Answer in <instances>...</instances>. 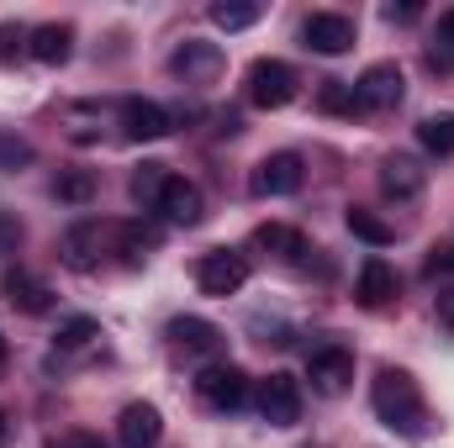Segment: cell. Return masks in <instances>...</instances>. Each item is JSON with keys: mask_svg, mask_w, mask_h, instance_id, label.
<instances>
[{"mask_svg": "<svg viewBox=\"0 0 454 448\" xmlns=\"http://www.w3.org/2000/svg\"><path fill=\"white\" fill-rule=\"evenodd\" d=\"M0 444H5V412H0Z\"/></svg>", "mask_w": 454, "mask_h": 448, "instance_id": "38", "label": "cell"}, {"mask_svg": "<svg viewBox=\"0 0 454 448\" xmlns=\"http://www.w3.org/2000/svg\"><path fill=\"white\" fill-rule=\"evenodd\" d=\"M317 106H323V112H333V116H364L359 96H354V85H339V80H328V85H323Z\"/></svg>", "mask_w": 454, "mask_h": 448, "instance_id": "27", "label": "cell"}, {"mask_svg": "<svg viewBox=\"0 0 454 448\" xmlns=\"http://www.w3.org/2000/svg\"><path fill=\"white\" fill-rule=\"evenodd\" d=\"M259 412L270 428H296L301 422V385L291 375H270L259 385Z\"/></svg>", "mask_w": 454, "mask_h": 448, "instance_id": "10", "label": "cell"}, {"mask_svg": "<svg viewBox=\"0 0 454 448\" xmlns=\"http://www.w3.org/2000/svg\"><path fill=\"white\" fill-rule=\"evenodd\" d=\"M27 37H32V32H21V27H0V58H16V53L27 48Z\"/></svg>", "mask_w": 454, "mask_h": 448, "instance_id": "32", "label": "cell"}, {"mask_svg": "<svg viewBox=\"0 0 454 448\" xmlns=\"http://www.w3.org/2000/svg\"><path fill=\"white\" fill-rule=\"evenodd\" d=\"M21 248V222L11 212H0V253H16Z\"/></svg>", "mask_w": 454, "mask_h": 448, "instance_id": "31", "label": "cell"}, {"mask_svg": "<svg viewBox=\"0 0 454 448\" xmlns=\"http://www.w3.org/2000/svg\"><path fill=\"white\" fill-rule=\"evenodd\" d=\"M439 322L454 333V285H450V290H439Z\"/></svg>", "mask_w": 454, "mask_h": 448, "instance_id": "35", "label": "cell"}, {"mask_svg": "<svg viewBox=\"0 0 454 448\" xmlns=\"http://www.w3.org/2000/svg\"><path fill=\"white\" fill-rule=\"evenodd\" d=\"M196 285H201V296H238L243 285H248V259L243 253H232V248H212V253H201L196 259Z\"/></svg>", "mask_w": 454, "mask_h": 448, "instance_id": "3", "label": "cell"}, {"mask_svg": "<svg viewBox=\"0 0 454 448\" xmlns=\"http://www.w3.org/2000/svg\"><path fill=\"white\" fill-rule=\"evenodd\" d=\"M307 380H312L317 396H343L348 380H354V353L348 348H317L307 359Z\"/></svg>", "mask_w": 454, "mask_h": 448, "instance_id": "13", "label": "cell"}, {"mask_svg": "<svg viewBox=\"0 0 454 448\" xmlns=\"http://www.w3.org/2000/svg\"><path fill=\"white\" fill-rule=\"evenodd\" d=\"M196 396L212 406V412H238L248 401V375L238 364H207L196 375Z\"/></svg>", "mask_w": 454, "mask_h": 448, "instance_id": "5", "label": "cell"}, {"mask_svg": "<svg viewBox=\"0 0 454 448\" xmlns=\"http://www.w3.org/2000/svg\"><path fill=\"white\" fill-rule=\"evenodd\" d=\"M112 243H116V253L127 259V264H143L153 248H159V227H143V222H121L112 232Z\"/></svg>", "mask_w": 454, "mask_h": 448, "instance_id": "21", "label": "cell"}, {"mask_svg": "<svg viewBox=\"0 0 454 448\" xmlns=\"http://www.w3.org/2000/svg\"><path fill=\"white\" fill-rule=\"evenodd\" d=\"M296 90H301V80H296L291 64H280V58H254L248 64V101L259 112H286L296 101Z\"/></svg>", "mask_w": 454, "mask_h": 448, "instance_id": "2", "label": "cell"}, {"mask_svg": "<svg viewBox=\"0 0 454 448\" xmlns=\"http://www.w3.org/2000/svg\"><path fill=\"white\" fill-rule=\"evenodd\" d=\"M248 243H254L259 253H275V259H301V253H307V237L286 222H259Z\"/></svg>", "mask_w": 454, "mask_h": 448, "instance_id": "20", "label": "cell"}, {"mask_svg": "<svg viewBox=\"0 0 454 448\" xmlns=\"http://www.w3.org/2000/svg\"><path fill=\"white\" fill-rule=\"evenodd\" d=\"M370 406L402 438H423L428 433V401H423V390H418V380L407 369H380L375 385H370Z\"/></svg>", "mask_w": 454, "mask_h": 448, "instance_id": "1", "label": "cell"}, {"mask_svg": "<svg viewBox=\"0 0 454 448\" xmlns=\"http://www.w3.org/2000/svg\"><path fill=\"white\" fill-rule=\"evenodd\" d=\"M5 359H11V343H5V333H0V369H5Z\"/></svg>", "mask_w": 454, "mask_h": 448, "instance_id": "37", "label": "cell"}, {"mask_svg": "<svg viewBox=\"0 0 454 448\" xmlns=\"http://www.w3.org/2000/svg\"><path fill=\"white\" fill-rule=\"evenodd\" d=\"M428 274H454V243H444V248L428 253Z\"/></svg>", "mask_w": 454, "mask_h": 448, "instance_id": "34", "label": "cell"}, {"mask_svg": "<svg viewBox=\"0 0 454 448\" xmlns=\"http://www.w3.org/2000/svg\"><path fill=\"white\" fill-rule=\"evenodd\" d=\"M423 5H386V21H418Z\"/></svg>", "mask_w": 454, "mask_h": 448, "instance_id": "36", "label": "cell"}, {"mask_svg": "<svg viewBox=\"0 0 454 448\" xmlns=\"http://www.w3.org/2000/svg\"><path fill=\"white\" fill-rule=\"evenodd\" d=\"M27 53H32L37 64H48V69L69 64V53H74V27H69V21H43V27H32Z\"/></svg>", "mask_w": 454, "mask_h": 448, "instance_id": "18", "label": "cell"}, {"mask_svg": "<svg viewBox=\"0 0 454 448\" xmlns=\"http://www.w3.org/2000/svg\"><path fill=\"white\" fill-rule=\"evenodd\" d=\"M21 164H32V143L0 132V169H21Z\"/></svg>", "mask_w": 454, "mask_h": 448, "instance_id": "30", "label": "cell"}, {"mask_svg": "<svg viewBox=\"0 0 454 448\" xmlns=\"http://www.w3.org/2000/svg\"><path fill=\"white\" fill-rule=\"evenodd\" d=\"M354 16H343V11H312L307 21H301V42L312 48V53H323V58H339L354 48Z\"/></svg>", "mask_w": 454, "mask_h": 448, "instance_id": "4", "label": "cell"}, {"mask_svg": "<svg viewBox=\"0 0 454 448\" xmlns=\"http://www.w3.org/2000/svg\"><path fill=\"white\" fill-rule=\"evenodd\" d=\"M59 201H64V206H90V201H96V174H90V169L59 174Z\"/></svg>", "mask_w": 454, "mask_h": 448, "instance_id": "25", "label": "cell"}, {"mask_svg": "<svg viewBox=\"0 0 454 448\" xmlns=\"http://www.w3.org/2000/svg\"><path fill=\"white\" fill-rule=\"evenodd\" d=\"M116 438H121V448H159V438H164V417H159V406H148V401L121 406V417H116Z\"/></svg>", "mask_w": 454, "mask_h": 448, "instance_id": "15", "label": "cell"}, {"mask_svg": "<svg viewBox=\"0 0 454 448\" xmlns=\"http://www.w3.org/2000/svg\"><path fill=\"white\" fill-rule=\"evenodd\" d=\"M418 143H423L428 153H439V158H450V153H454V112L423 116V121H418Z\"/></svg>", "mask_w": 454, "mask_h": 448, "instance_id": "23", "label": "cell"}, {"mask_svg": "<svg viewBox=\"0 0 454 448\" xmlns=\"http://www.w3.org/2000/svg\"><path fill=\"white\" fill-rule=\"evenodd\" d=\"M116 227H101V222H74L64 232V243H59V259L74 269V274H90L96 264H101V248H106V237H112Z\"/></svg>", "mask_w": 454, "mask_h": 448, "instance_id": "9", "label": "cell"}, {"mask_svg": "<svg viewBox=\"0 0 454 448\" xmlns=\"http://www.w3.org/2000/svg\"><path fill=\"white\" fill-rule=\"evenodd\" d=\"M169 69H175L185 85H212V80L227 69V58H223V48H217V42H196V37H191V42H180V48H175Z\"/></svg>", "mask_w": 454, "mask_h": 448, "instance_id": "11", "label": "cell"}, {"mask_svg": "<svg viewBox=\"0 0 454 448\" xmlns=\"http://www.w3.org/2000/svg\"><path fill=\"white\" fill-rule=\"evenodd\" d=\"M312 448H323V444H312Z\"/></svg>", "mask_w": 454, "mask_h": 448, "instance_id": "39", "label": "cell"}, {"mask_svg": "<svg viewBox=\"0 0 454 448\" xmlns=\"http://www.w3.org/2000/svg\"><path fill=\"white\" fill-rule=\"evenodd\" d=\"M212 21H217L223 32H243V27L259 21V5H248V0H217V5H212Z\"/></svg>", "mask_w": 454, "mask_h": 448, "instance_id": "26", "label": "cell"}, {"mask_svg": "<svg viewBox=\"0 0 454 448\" xmlns=\"http://www.w3.org/2000/svg\"><path fill=\"white\" fill-rule=\"evenodd\" d=\"M343 222H348L354 237H364L370 248H391V243H396V227L386 222V217H375L370 206H348V212H343Z\"/></svg>", "mask_w": 454, "mask_h": 448, "instance_id": "22", "label": "cell"}, {"mask_svg": "<svg viewBox=\"0 0 454 448\" xmlns=\"http://www.w3.org/2000/svg\"><path fill=\"white\" fill-rule=\"evenodd\" d=\"M169 343L180 348V353H196V359H217L223 353V328H212V322H201V317H175L169 322Z\"/></svg>", "mask_w": 454, "mask_h": 448, "instance_id": "17", "label": "cell"}, {"mask_svg": "<svg viewBox=\"0 0 454 448\" xmlns=\"http://www.w3.org/2000/svg\"><path fill=\"white\" fill-rule=\"evenodd\" d=\"M428 69H434V74H454V5L450 11H439L434 48H428Z\"/></svg>", "mask_w": 454, "mask_h": 448, "instance_id": "24", "label": "cell"}, {"mask_svg": "<svg viewBox=\"0 0 454 448\" xmlns=\"http://www.w3.org/2000/svg\"><path fill=\"white\" fill-rule=\"evenodd\" d=\"M301 185H307L301 153H270V158L248 174V190H254V196H296Z\"/></svg>", "mask_w": 454, "mask_h": 448, "instance_id": "7", "label": "cell"}, {"mask_svg": "<svg viewBox=\"0 0 454 448\" xmlns=\"http://www.w3.org/2000/svg\"><path fill=\"white\" fill-rule=\"evenodd\" d=\"M153 206H159V212H164V217H169L175 227H196L201 217H207V201H201V185H196V180H185V174H169Z\"/></svg>", "mask_w": 454, "mask_h": 448, "instance_id": "12", "label": "cell"}, {"mask_svg": "<svg viewBox=\"0 0 454 448\" xmlns=\"http://www.w3.org/2000/svg\"><path fill=\"white\" fill-rule=\"evenodd\" d=\"M396 290H402V280H396V269H391L380 253L359 264V285H354V301H359L364 312H380V306H391V301H396Z\"/></svg>", "mask_w": 454, "mask_h": 448, "instance_id": "14", "label": "cell"}, {"mask_svg": "<svg viewBox=\"0 0 454 448\" xmlns=\"http://www.w3.org/2000/svg\"><path fill=\"white\" fill-rule=\"evenodd\" d=\"M48 448H106V444H101L96 433H80V428H74V433H59Z\"/></svg>", "mask_w": 454, "mask_h": 448, "instance_id": "33", "label": "cell"}, {"mask_svg": "<svg viewBox=\"0 0 454 448\" xmlns=\"http://www.w3.org/2000/svg\"><path fill=\"white\" fill-rule=\"evenodd\" d=\"M423 185H428V174L418 169V158L391 153V158L380 164V190H386L391 201H412V196H423Z\"/></svg>", "mask_w": 454, "mask_h": 448, "instance_id": "19", "label": "cell"}, {"mask_svg": "<svg viewBox=\"0 0 454 448\" xmlns=\"http://www.w3.org/2000/svg\"><path fill=\"white\" fill-rule=\"evenodd\" d=\"M90 337H101V322H96V317H64L59 333H53V343H59V348H85Z\"/></svg>", "mask_w": 454, "mask_h": 448, "instance_id": "29", "label": "cell"}, {"mask_svg": "<svg viewBox=\"0 0 454 448\" xmlns=\"http://www.w3.org/2000/svg\"><path fill=\"white\" fill-rule=\"evenodd\" d=\"M0 296H5L16 312H27V317H43V312H53V290H48L37 274H27V269H5V280H0Z\"/></svg>", "mask_w": 454, "mask_h": 448, "instance_id": "16", "label": "cell"}, {"mask_svg": "<svg viewBox=\"0 0 454 448\" xmlns=\"http://www.w3.org/2000/svg\"><path fill=\"white\" fill-rule=\"evenodd\" d=\"M354 96H359L364 112H396L402 96H407V80H402L396 64H370V69L354 80Z\"/></svg>", "mask_w": 454, "mask_h": 448, "instance_id": "6", "label": "cell"}, {"mask_svg": "<svg viewBox=\"0 0 454 448\" xmlns=\"http://www.w3.org/2000/svg\"><path fill=\"white\" fill-rule=\"evenodd\" d=\"M116 127H121V137H132V143H159V137H169V112L159 106V101H143V96H127L121 106H116Z\"/></svg>", "mask_w": 454, "mask_h": 448, "instance_id": "8", "label": "cell"}, {"mask_svg": "<svg viewBox=\"0 0 454 448\" xmlns=\"http://www.w3.org/2000/svg\"><path fill=\"white\" fill-rule=\"evenodd\" d=\"M164 164H137L132 169V201H143V206H153L159 201V190H164Z\"/></svg>", "mask_w": 454, "mask_h": 448, "instance_id": "28", "label": "cell"}]
</instances>
